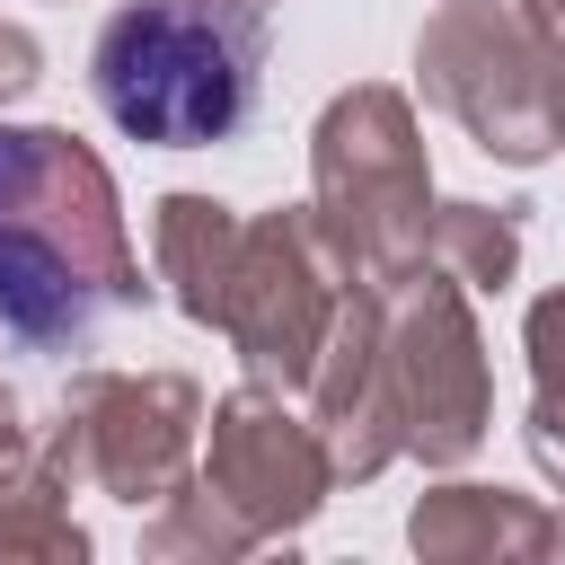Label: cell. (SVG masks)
I'll return each instance as SVG.
<instances>
[{"label": "cell", "mask_w": 565, "mask_h": 565, "mask_svg": "<svg viewBox=\"0 0 565 565\" xmlns=\"http://www.w3.org/2000/svg\"><path fill=\"white\" fill-rule=\"evenodd\" d=\"M132 300L106 177L62 132H0V318L35 344Z\"/></svg>", "instance_id": "obj_1"}, {"label": "cell", "mask_w": 565, "mask_h": 565, "mask_svg": "<svg viewBox=\"0 0 565 565\" xmlns=\"http://www.w3.org/2000/svg\"><path fill=\"white\" fill-rule=\"evenodd\" d=\"M265 18L247 0H132L97 35V97L132 141H230L256 115Z\"/></svg>", "instance_id": "obj_2"}]
</instances>
